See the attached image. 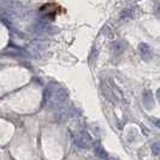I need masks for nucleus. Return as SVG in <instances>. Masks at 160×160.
<instances>
[{
  "label": "nucleus",
  "mask_w": 160,
  "mask_h": 160,
  "mask_svg": "<svg viewBox=\"0 0 160 160\" xmlns=\"http://www.w3.org/2000/svg\"><path fill=\"white\" fill-rule=\"evenodd\" d=\"M137 51H138V54L140 57L143 59L144 62H149L152 59L153 53H152V49H151V46L146 42H141L137 47Z\"/></svg>",
  "instance_id": "obj_5"
},
{
  "label": "nucleus",
  "mask_w": 160,
  "mask_h": 160,
  "mask_svg": "<svg viewBox=\"0 0 160 160\" xmlns=\"http://www.w3.org/2000/svg\"><path fill=\"white\" fill-rule=\"evenodd\" d=\"M102 32H104L105 36H106L107 39H113V38H114V30H113L108 24H106L104 28H102Z\"/></svg>",
  "instance_id": "obj_10"
},
{
  "label": "nucleus",
  "mask_w": 160,
  "mask_h": 160,
  "mask_svg": "<svg viewBox=\"0 0 160 160\" xmlns=\"http://www.w3.org/2000/svg\"><path fill=\"white\" fill-rule=\"evenodd\" d=\"M134 8L132 6H129V8H125L122 12H120L119 15V18L120 19H129V18H131V17L134 16Z\"/></svg>",
  "instance_id": "obj_9"
},
{
  "label": "nucleus",
  "mask_w": 160,
  "mask_h": 160,
  "mask_svg": "<svg viewBox=\"0 0 160 160\" xmlns=\"http://www.w3.org/2000/svg\"><path fill=\"white\" fill-rule=\"evenodd\" d=\"M94 154H95L98 158H101V159H106L108 157L107 152L104 149V147L99 143H96L95 147H94Z\"/></svg>",
  "instance_id": "obj_8"
},
{
  "label": "nucleus",
  "mask_w": 160,
  "mask_h": 160,
  "mask_svg": "<svg viewBox=\"0 0 160 160\" xmlns=\"http://www.w3.org/2000/svg\"><path fill=\"white\" fill-rule=\"evenodd\" d=\"M34 30L38 34H45V35H51L56 32L57 29H54L52 25L47 22H38L34 24Z\"/></svg>",
  "instance_id": "obj_4"
},
{
  "label": "nucleus",
  "mask_w": 160,
  "mask_h": 160,
  "mask_svg": "<svg viewBox=\"0 0 160 160\" xmlns=\"http://www.w3.org/2000/svg\"><path fill=\"white\" fill-rule=\"evenodd\" d=\"M152 153L154 155H159L160 154V142H155L152 144Z\"/></svg>",
  "instance_id": "obj_11"
},
{
  "label": "nucleus",
  "mask_w": 160,
  "mask_h": 160,
  "mask_svg": "<svg viewBox=\"0 0 160 160\" xmlns=\"http://www.w3.org/2000/svg\"><path fill=\"white\" fill-rule=\"evenodd\" d=\"M157 99H158V100L160 101V88L157 90Z\"/></svg>",
  "instance_id": "obj_14"
},
{
  "label": "nucleus",
  "mask_w": 160,
  "mask_h": 160,
  "mask_svg": "<svg viewBox=\"0 0 160 160\" xmlns=\"http://www.w3.org/2000/svg\"><path fill=\"white\" fill-rule=\"evenodd\" d=\"M143 105L147 110H152L154 107V95L152 90L144 89L143 90Z\"/></svg>",
  "instance_id": "obj_7"
},
{
  "label": "nucleus",
  "mask_w": 160,
  "mask_h": 160,
  "mask_svg": "<svg viewBox=\"0 0 160 160\" xmlns=\"http://www.w3.org/2000/svg\"><path fill=\"white\" fill-rule=\"evenodd\" d=\"M68 99H69V92H68L66 89L56 88V90L53 92L51 99L48 100V102H47L48 108L57 110V108L62 107V106L68 101Z\"/></svg>",
  "instance_id": "obj_2"
},
{
  "label": "nucleus",
  "mask_w": 160,
  "mask_h": 160,
  "mask_svg": "<svg viewBox=\"0 0 160 160\" xmlns=\"http://www.w3.org/2000/svg\"><path fill=\"white\" fill-rule=\"evenodd\" d=\"M102 88H104L105 95L107 96L110 100H112L113 102H122V104L128 102V100L124 95V93L122 92V89L112 80L105 81Z\"/></svg>",
  "instance_id": "obj_1"
},
{
  "label": "nucleus",
  "mask_w": 160,
  "mask_h": 160,
  "mask_svg": "<svg viewBox=\"0 0 160 160\" xmlns=\"http://www.w3.org/2000/svg\"><path fill=\"white\" fill-rule=\"evenodd\" d=\"M154 15L160 18V5L159 4H157V5L154 6Z\"/></svg>",
  "instance_id": "obj_12"
},
{
  "label": "nucleus",
  "mask_w": 160,
  "mask_h": 160,
  "mask_svg": "<svg viewBox=\"0 0 160 160\" xmlns=\"http://www.w3.org/2000/svg\"><path fill=\"white\" fill-rule=\"evenodd\" d=\"M75 142L76 144L80 147V148H90L92 144H93V140L87 131H80L77 134V136L75 138Z\"/></svg>",
  "instance_id": "obj_3"
},
{
  "label": "nucleus",
  "mask_w": 160,
  "mask_h": 160,
  "mask_svg": "<svg viewBox=\"0 0 160 160\" xmlns=\"http://www.w3.org/2000/svg\"><path fill=\"white\" fill-rule=\"evenodd\" d=\"M152 123L157 127V128L160 129V119H158V118H154V119H152Z\"/></svg>",
  "instance_id": "obj_13"
},
{
  "label": "nucleus",
  "mask_w": 160,
  "mask_h": 160,
  "mask_svg": "<svg viewBox=\"0 0 160 160\" xmlns=\"http://www.w3.org/2000/svg\"><path fill=\"white\" fill-rule=\"evenodd\" d=\"M125 49V43L123 41H113L112 43L110 45V51L113 56H120Z\"/></svg>",
  "instance_id": "obj_6"
}]
</instances>
